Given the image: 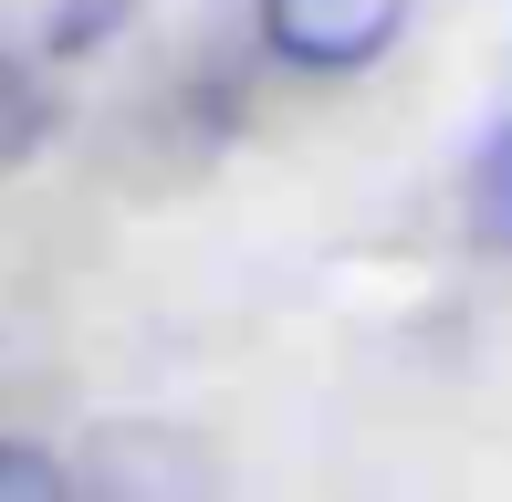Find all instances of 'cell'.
<instances>
[{
    "label": "cell",
    "mask_w": 512,
    "mask_h": 502,
    "mask_svg": "<svg viewBox=\"0 0 512 502\" xmlns=\"http://www.w3.org/2000/svg\"><path fill=\"white\" fill-rule=\"evenodd\" d=\"M84 502H220V450L168 419H105L74 461Z\"/></svg>",
    "instance_id": "1"
},
{
    "label": "cell",
    "mask_w": 512,
    "mask_h": 502,
    "mask_svg": "<svg viewBox=\"0 0 512 502\" xmlns=\"http://www.w3.org/2000/svg\"><path fill=\"white\" fill-rule=\"evenodd\" d=\"M408 0H262V53L293 74H366L398 42Z\"/></svg>",
    "instance_id": "2"
},
{
    "label": "cell",
    "mask_w": 512,
    "mask_h": 502,
    "mask_svg": "<svg viewBox=\"0 0 512 502\" xmlns=\"http://www.w3.org/2000/svg\"><path fill=\"white\" fill-rule=\"evenodd\" d=\"M42 136H53V84H42L21 53H0V168L42 157Z\"/></svg>",
    "instance_id": "3"
},
{
    "label": "cell",
    "mask_w": 512,
    "mask_h": 502,
    "mask_svg": "<svg viewBox=\"0 0 512 502\" xmlns=\"http://www.w3.org/2000/svg\"><path fill=\"white\" fill-rule=\"evenodd\" d=\"M471 241L512 251V116L481 136V157H471Z\"/></svg>",
    "instance_id": "4"
},
{
    "label": "cell",
    "mask_w": 512,
    "mask_h": 502,
    "mask_svg": "<svg viewBox=\"0 0 512 502\" xmlns=\"http://www.w3.org/2000/svg\"><path fill=\"white\" fill-rule=\"evenodd\" d=\"M0 502H84L74 461H53V450H32V440H0Z\"/></svg>",
    "instance_id": "5"
},
{
    "label": "cell",
    "mask_w": 512,
    "mask_h": 502,
    "mask_svg": "<svg viewBox=\"0 0 512 502\" xmlns=\"http://www.w3.org/2000/svg\"><path fill=\"white\" fill-rule=\"evenodd\" d=\"M115 11H126V0H74V11L53 21V53H84V42H105V32H115Z\"/></svg>",
    "instance_id": "6"
}]
</instances>
